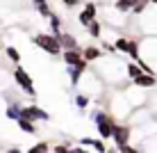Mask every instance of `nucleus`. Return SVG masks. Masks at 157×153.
Returning a JSON list of instances; mask_svg holds the SVG:
<instances>
[{
	"mask_svg": "<svg viewBox=\"0 0 157 153\" xmlns=\"http://www.w3.org/2000/svg\"><path fill=\"white\" fill-rule=\"evenodd\" d=\"M155 83H157V75L146 73V71H141L139 75H134V78H132V85L144 87V89H148V87H155Z\"/></svg>",
	"mask_w": 157,
	"mask_h": 153,
	"instance_id": "0eeeda50",
	"label": "nucleus"
},
{
	"mask_svg": "<svg viewBox=\"0 0 157 153\" xmlns=\"http://www.w3.org/2000/svg\"><path fill=\"white\" fill-rule=\"evenodd\" d=\"M130 133H132V128H130L128 123H114V130H112V139L116 142V149L130 142Z\"/></svg>",
	"mask_w": 157,
	"mask_h": 153,
	"instance_id": "39448f33",
	"label": "nucleus"
},
{
	"mask_svg": "<svg viewBox=\"0 0 157 153\" xmlns=\"http://www.w3.org/2000/svg\"><path fill=\"white\" fill-rule=\"evenodd\" d=\"M30 151L32 153H43V151H52V146H50V142H39V144H34Z\"/></svg>",
	"mask_w": 157,
	"mask_h": 153,
	"instance_id": "aec40b11",
	"label": "nucleus"
},
{
	"mask_svg": "<svg viewBox=\"0 0 157 153\" xmlns=\"http://www.w3.org/2000/svg\"><path fill=\"white\" fill-rule=\"evenodd\" d=\"M102 50H105V53H118L116 46H112V43H105V46H102Z\"/></svg>",
	"mask_w": 157,
	"mask_h": 153,
	"instance_id": "5701e85b",
	"label": "nucleus"
},
{
	"mask_svg": "<svg viewBox=\"0 0 157 153\" xmlns=\"http://www.w3.org/2000/svg\"><path fill=\"white\" fill-rule=\"evenodd\" d=\"M86 64H89V62H86L84 57L80 59L78 64H66V66H68V75H71V85H73V87H78V83H80V75L86 73V69H89Z\"/></svg>",
	"mask_w": 157,
	"mask_h": 153,
	"instance_id": "423d86ee",
	"label": "nucleus"
},
{
	"mask_svg": "<svg viewBox=\"0 0 157 153\" xmlns=\"http://www.w3.org/2000/svg\"><path fill=\"white\" fill-rule=\"evenodd\" d=\"M57 41H59V46H62V50H66V48H78V39H75L71 32H59Z\"/></svg>",
	"mask_w": 157,
	"mask_h": 153,
	"instance_id": "9d476101",
	"label": "nucleus"
},
{
	"mask_svg": "<svg viewBox=\"0 0 157 153\" xmlns=\"http://www.w3.org/2000/svg\"><path fill=\"white\" fill-rule=\"evenodd\" d=\"M89 146H91V149H94V151H98V153H105L107 151V144H105V139H91L89 142Z\"/></svg>",
	"mask_w": 157,
	"mask_h": 153,
	"instance_id": "6ab92c4d",
	"label": "nucleus"
},
{
	"mask_svg": "<svg viewBox=\"0 0 157 153\" xmlns=\"http://www.w3.org/2000/svg\"><path fill=\"white\" fill-rule=\"evenodd\" d=\"M62 57L66 64H78L80 59H82V48H66V50H62Z\"/></svg>",
	"mask_w": 157,
	"mask_h": 153,
	"instance_id": "1a4fd4ad",
	"label": "nucleus"
},
{
	"mask_svg": "<svg viewBox=\"0 0 157 153\" xmlns=\"http://www.w3.org/2000/svg\"><path fill=\"white\" fill-rule=\"evenodd\" d=\"M16 126H18L23 133H28V135H36L34 121H30V119H25V117H18V119H16Z\"/></svg>",
	"mask_w": 157,
	"mask_h": 153,
	"instance_id": "9b49d317",
	"label": "nucleus"
},
{
	"mask_svg": "<svg viewBox=\"0 0 157 153\" xmlns=\"http://www.w3.org/2000/svg\"><path fill=\"white\" fill-rule=\"evenodd\" d=\"M91 119L96 121V130H98L100 137L102 139H109L112 137V130H114V119H112L107 112H100V110H96L94 114H91Z\"/></svg>",
	"mask_w": 157,
	"mask_h": 153,
	"instance_id": "f03ea898",
	"label": "nucleus"
},
{
	"mask_svg": "<svg viewBox=\"0 0 157 153\" xmlns=\"http://www.w3.org/2000/svg\"><path fill=\"white\" fill-rule=\"evenodd\" d=\"M32 43L39 46L43 53H48V55H62V46H59L57 37L52 34V32H39V34H34L32 37Z\"/></svg>",
	"mask_w": 157,
	"mask_h": 153,
	"instance_id": "f257e3e1",
	"label": "nucleus"
},
{
	"mask_svg": "<svg viewBox=\"0 0 157 153\" xmlns=\"http://www.w3.org/2000/svg\"><path fill=\"white\" fill-rule=\"evenodd\" d=\"M14 80H16V85H18L28 96H32V98L36 96V91H34V83H32L30 73H28V71H25L23 66H18V64H16V69H14Z\"/></svg>",
	"mask_w": 157,
	"mask_h": 153,
	"instance_id": "7ed1b4c3",
	"label": "nucleus"
},
{
	"mask_svg": "<svg viewBox=\"0 0 157 153\" xmlns=\"http://www.w3.org/2000/svg\"><path fill=\"white\" fill-rule=\"evenodd\" d=\"M125 69H128V75H130V78H134V75H139V73H141V71H144V69L139 66L137 62H130V64H128Z\"/></svg>",
	"mask_w": 157,
	"mask_h": 153,
	"instance_id": "412c9836",
	"label": "nucleus"
},
{
	"mask_svg": "<svg viewBox=\"0 0 157 153\" xmlns=\"http://www.w3.org/2000/svg\"><path fill=\"white\" fill-rule=\"evenodd\" d=\"M86 30H89V34L94 37V39H98V37L102 34V25H100V21H96V18L86 25Z\"/></svg>",
	"mask_w": 157,
	"mask_h": 153,
	"instance_id": "dca6fc26",
	"label": "nucleus"
},
{
	"mask_svg": "<svg viewBox=\"0 0 157 153\" xmlns=\"http://www.w3.org/2000/svg\"><path fill=\"white\" fill-rule=\"evenodd\" d=\"M134 2H139V0H116L114 7H116V12H118V14H128L130 9H132V5H134Z\"/></svg>",
	"mask_w": 157,
	"mask_h": 153,
	"instance_id": "2eb2a0df",
	"label": "nucleus"
},
{
	"mask_svg": "<svg viewBox=\"0 0 157 153\" xmlns=\"http://www.w3.org/2000/svg\"><path fill=\"white\" fill-rule=\"evenodd\" d=\"M52 151H57V153H66V151H71V144H59V146H52Z\"/></svg>",
	"mask_w": 157,
	"mask_h": 153,
	"instance_id": "4be33fe9",
	"label": "nucleus"
},
{
	"mask_svg": "<svg viewBox=\"0 0 157 153\" xmlns=\"http://www.w3.org/2000/svg\"><path fill=\"white\" fill-rule=\"evenodd\" d=\"M21 117L30 119V121H50V114L41 110L39 105H23L21 107Z\"/></svg>",
	"mask_w": 157,
	"mask_h": 153,
	"instance_id": "20e7f679",
	"label": "nucleus"
},
{
	"mask_svg": "<svg viewBox=\"0 0 157 153\" xmlns=\"http://www.w3.org/2000/svg\"><path fill=\"white\" fill-rule=\"evenodd\" d=\"M150 5H157V0H150Z\"/></svg>",
	"mask_w": 157,
	"mask_h": 153,
	"instance_id": "393cba45",
	"label": "nucleus"
},
{
	"mask_svg": "<svg viewBox=\"0 0 157 153\" xmlns=\"http://www.w3.org/2000/svg\"><path fill=\"white\" fill-rule=\"evenodd\" d=\"M21 107H23L21 103H9V105H7V110H5V117H7V119H12V121H16V119L21 117Z\"/></svg>",
	"mask_w": 157,
	"mask_h": 153,
	"instance_id": "ddd939ff",
	"label": "nucleus"
},
{
	"mask_svg": "<svg viewBox=\"0 0 157 153\" xmlns=\"http://www.w3.org/2000/svg\"><path fill=\"white\" fill-rule=\"evenodd\" d=\"M82 57L86 59V62H94V59H100L102 57V50H100V48H96V46H86V48H82Z\"/></svg>",
	"mask_w": 157,
	"mask_h": 153,
	"instance_id": "f8f14e48",
	"label": "nucleus"
},
{
	"mask_svg": "<svg viewBox=\"0 0 157 153\" xmlns=\"http://www.w3.org/2000/svg\"><path fill=\"white\" fill-rule=\"evenodd\" d=\"M89 103H91V98L86 96V94H78V96H75V105H78L82 112L86 110V107H89Z\"/></svg>",
	"mask_w": 157,
	"mask_h": 153,
	"instance_id": "f3484780",
	"label": "nucleus"
},
{
	"mask_svg": "<svg viewBox=\"0 0 157 153\" xmlns=\"http://www.w3.org/2000/svg\"><path fill=\"white\" fill-rule=\"evenodd\" d=\"M5 55H7L9 59H12V62H14V64H18V62H21V53H18V50H16V48H14V46H7V48H5Z\"/></svg>",
	"mask_w": 157,
	"mask_h": 153,
	"instance_id": "a211bd4d",
	"label": "nucleus"
},
{
	"mask_svg": "<svg viewBox=\"0 0 157 153\" xmlns=\"http://www.w3.org/2000/svg\"><path fill=\"white\" fill-rule=\"evenodd\" d=\"M64 5H66V7H78L80 5V0H62Z\"/></svg>",
	"mask_w": 157,
	"mask_h": 153,
	"instance_id": "b1692460",
	"label": "nucleus"
},
{
	"mask_svg": "<svg viewBox=\"0 0 157 153\" xmlns=\"http://www.w3.org/2000/svg\"><path fill=\"white\" fill-rule=\"evenodd\" d=\"M94 18H96V2H86L84 9H82L80 16H78V21H80V25H84V28H86Z\"/></svg>",
	"mask_w": 157,
	"mask_h": 153,
	"instance_id": "6e6552de",
	"label": "nucleus"
},
{
	"mask_svg": "<svg viewBox=\"0 0 157 153\" xmlns=\"http://www.w3.org/2000/svg\"><path fill=\"white\" fill-rule=\"evenodd\" d=\"M32 2L36 5V12H39L43 18H48V16L52 14V9H50V5H48V0H32Z\"/></svg>",
	"mask_w": 157,
	"mask_h": 153,
	"instance_id": "4468645a",
	"label": "nucleus"
}]
</instances>
